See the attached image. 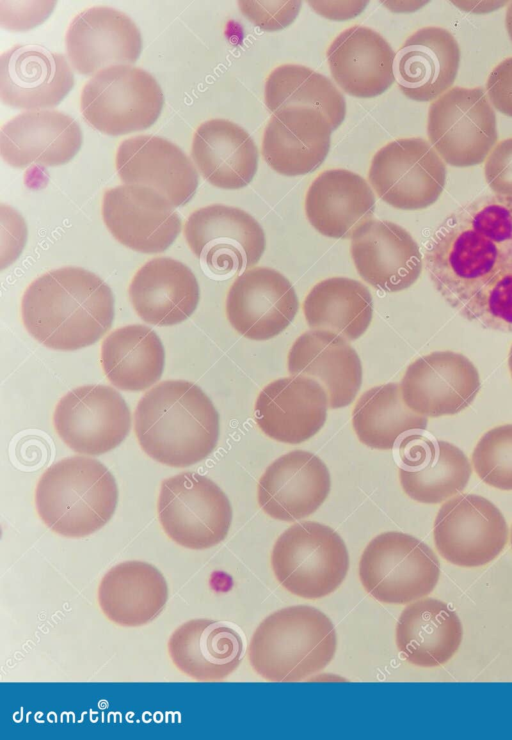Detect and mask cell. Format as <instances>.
Instances as JSON below:
<instances>
[{
	"label": "cell",
	"mask_w": 512,
	"mask_h": 740,
	"mask_svg": "<svg viewBox=\"0 0 512 740\" xmlns=\"http://www.w3.org/2000/svg\"><path fill=\"white\" fill-rule=\"evenodd\" d=\"M291 376H305L325 389L329 408L348 406L362 383V365L355 349L341 335L311 330L300 335L287 356Z\"/></svg>",
	"instance_id": "28"
},
{
	"label": "cell",
	"mask_w": 512,
	"mask_h": 740,
	"mask_svg": "<svg viewBox=\"0 0 512 740\" xmlns=\"http://www.w3.org/2000/svg\"><path fill=\"white\" fill-rule=\"evenodd\" d=\"M184 236L193 254L218 278H230L256 265L265 251L260 224L246 211L212 204L192 212Z\"/></svg>",
	"instance_id": "11"
},
{
	"label": "cell",
	"mask_w": 512,
	"mask_h": 740,
	"mask_svg": "<svg viewBox=\"0 0 512 740\" xmlns=\"http://www.w3.org/2000/svg\"><path fill=\"white\" fill-rule=\"evenodd\" d=\"M271 566L290 593L318 599L333 593L349 569L347 547L331 527L314 521L295 523L276 540Z\"/></svg>",
	"instance_id": "6"
},
{
	"label": "cell",
	"mask_w": 512,
	"mask_h": 740,
	"mask_svg": "<svg viewBox=\"0 0 512 740\" xmlns=\"http://www.w3.org/2000/svg\"><path fill=\"white\" fill-rule=\"evenodd\" d=\"M510 540H511V546H512V528H511Z\"/></svg>",
	"instance_id": "47"
},
{
	"label": "cell",
	"mask_w": 512,
	"mask_h": 740,
	"mask_svg": "<svg viewBox=\"0 0 512 740\" xmlns=\"http://www.w3.org/2000/svg\"><path fill=\"white\" fill-rule=\"evenodd\" d=\"M191 156L201 175L221 189L247 186L258 168L254 140L244 128L226 119H211L197 128Z\"/></svg>",
	"instance_id": "33"
},
{
	"label": "cell",
	"mask_w": 512,
	"mask_h": 740,
	"mask_svg": "<svg viewBox=\"0 0 512 740\" xmlns=\"http://www.w3.org/2000/svg\"><path fill=\"white\" fill-rule=\"evenodd\" d=\"M101 364L113 386L124 391H142L160 380L165 351L159 336L139 324L112 331L102 342Z\"/></svg>",
	"instance_id": "36"
},
{
	"label": "cell",
	"mask_w": 512,
	"mask_h": 740,
	"mask_svg": "<svg viewBox=\"0 0 512 740\" xmlns=\"http://www.w3.org/2000/svg\"><path fill=\"white\" fill-rule=\"evenodd\" d=\"M116 170L125 184L152 188L174 207L188 203L198 187V172L174 143L154 135H138L121 142Z\"/></svg>",
	"instance_id": "22"
},
{
	"label": "cell",
	"mask_w": 512,
	"mask_h": 740,
	"mask_svg": "<svg viewBox=\"0 0 512 740\" xmlns=\"http://www.w3.org/2000/svg\"><path fill=\"white\" fill-rule=\"evenodd\" d=\"M319 15L332 20L351 19L360 14L368 1H308Z\"/></svg>",
	"instance_id": "44"
},
{
	"label": "cell",
	"mask_w": 512,
	"mask_h": 740,
	"mask_svg": "<svg viewBox=\"0 0 512 740\" xmlns=\"http://www.w3.org/2000/svg\"><path fill=\"white\" fill-rule=\"evenodd\" d=\"M395 53L373 29L354 25L340 34L327 50L330 72L337 85L356 98H373L395 81Z\"/></svg>",
	"instance_id": "29"
},
{
	"label": "cell",
	"mask_w": 512,
	"mask_h": 740,
	"mask_svg": "<svg viewBox=\"0 0 512 740\" xmlns=\"http://www.w3.org/2000/svg\"><path fill=\"white\" fill-rule=\"evenodd\" d=\"M82 145V131L71 116L56 110H31L6 122L0 133L2 159L14 168L68 163Z\"/></svg>",
	"instance_id": "26"
},
{
	"label": "cell",
	"mask_w": 512,
	"mask_h": 740,
	"mask_svg": "<svg viewBox=\"0 0 512 740\" xmlns=\"http://www.w3.org/2000/svg\"><path fill=\"white\" fill-rule=\"evenodd\" d=\"M368 179L385 203L400 210H420L437 201L446 183L444 161L418 137L389 142L372 158Z\"/></svg>",
	"instance_id": "12"
},
{
	"label": "cell",
	"mask_w": 512,
	"mask_h": 740,
	"mask_svg": "<svg viewBox=\"0 0 512 740\" xmlns=\"http://www.w3.org/2000/svg\"><path fill=\"white\" fill-rule=\"evenodd\" d=\"M440 564L418 538L397 531L373 538L359 561L364 589L387 604H408L430 594L438 583Z\"/></svg>",
	"instance_id": "7"
},
{
	"label": "cell",
	"mask_w": 512,
	"mask_h": 740,
	"mask_svg": "<svg viewBox=\"0 0 512 740\" xmlns=\"http://www.w3.org/2000/svg\"><path fill=\"white\" fill-rule=\"evenodd\" d=\"M505 25H506L507 33L512 41V2L508 4L507 10H506Z\"/></svg>",
	"instance_id": "45"
},
{
	"label": "cell",
	"mask_w": 512,
	"mask_h": 740,
	"mask_svg": "<svg viewBox=\"0 0 512 740\" xmlns=\"http://www.w3.org/2000/svg\"><path fill=\"white\" fill-rule=\"evenodd\" d=\"M436 291L463 318L512 331V197H479L436 229L424 256Z\"/></svg>",
	"instance_id": "1"
},
{
	"label": "cell",
	"mask_w": 512,
	"mask_h": 740,
	"mask_svg": "<svg viewBox=\"0 0 512 740\" xmlns=\"http://www.w3.org/2000/svg\"><path fill=\"white\" fill-rule=\"evenodd\" d=\"M472 463L478 477L501 490H512V424L497 426L479 439Z\"/></svg>",
	"instance_id": "40"
},
{
	"label": "cell",
	"mask_w": 512,
	"mask_h": 740,
	"mask_svg": "<svg viewBox=\"0 0 512 740\" xmlns=\"http://www.w3.org/2000/svg\"><path fill=\"white\" fill-rule=\"evenodd\" d=\"M351 257L361 278L385 292H399L419 278L423 260L417 242L400 225L369 220L351 236Z\"/></svg>",
	"instance_id": "20"
},
{
	"label": "cell",
	"mask_w": 512,
	"mask_h": 740,
	"mask_svg": "<svg viewBox=\"0 0 512 740\" xmlns=\"http://www.w3.org/2000/svg\"><path fill=\"white\" fill-rule=\"evenodd\" d=\"M484 174L495 194L512 197V137L495 145L486 158Z\"/></svg>",
	"instance_id": "42"
},
{
	"label": "cell",
	"mask_w": 512,
	"mask_h": 740,
	"mask_svg": "<svg viewBox=\"0 0 512 740\" xmlns=\"http://www.w3.org/2000/svg\"><path fill=\"white\" fill-rule=\"evenodd\" d=\"M333 127L319 110L291 106L274 112L264 130L261 153L284 176L315 171L326 159Z\"/></svg>",
	"instance_id": "24"
},
{
	"label": "cell",
	"mask_w": 512,
	"mask_h": 740,
	"mask_svg": "<svg viewBox=\"0 0 512 740\" xmlns=\"http://www.w3.org/2000/svg\"><path fill=\"white\" fill-rule=\"evenodd\" d=\"M264 99L272 113L291 106L319 110L328 118L333 130L342 124L346 115L344 96L334 83L303 65L276 67L266 80Z\"/></svg>",
	"instance_id": "39"
},
{
	"label": "cell",
	"mask_w": 512,
	"mask_h": 740,
	"mask_svg": "<svg viewBox=\"0 0 512 740\" xmlns=\"http://www.w3.org/2000/svg\"><path fill=\"white\" fill-rule=\"evenodd\" d=\"M53 423L62 441L84 455H101L116 448L131 427L126 401L114 388L84 385L63 396L56 405Z\"/></svg>",
	"instance_id": "14"
},
{
	"label": "cell",
	"mask_w": 512,
	"mask_h": 740,
	"mask_svg": "<svg viewBox=\"0 0 512 740\" xmlns=\"http://www.w3.org/2000/svg\"><path fill=\"white\" fill-rule=\"evenodd\" d=\"M486 91L492 107L512 117V57L493 68L486 82Z\"/></svg>",
	"instance_id": "43"
},
{
	"label": "cell",
	"mask_w": 512,
	"mask_h": 740,
	"mask_svg": "<svg viewBox=\"0 0 512 740\" xmlns=\"http://www.w3.org/2000/svg\"><path fill=\"white\" fill-rule=\"evenodd\" d=\"M428 419L412 411L402 398L400 384L387 383L365 391L352 411L354 431L364 445L393 449L408 435L427 429Z\"/></svg>",
	"instance_id": "38"
},
{
	"label": "cell",
	"mask_w": 512,
	"mask_h": 740,
	"mask_svg": "<svg viewBox=\"0 0 512 740\" xmlns=\"http://www.w3.org/2000/svg\"><path fill=\"white\" fill-rule=\"evenodd\" d=\"M337 647L332 621L306 605L289 606L266 617L248 646L252 668L271 682H297L324 669Z\"/></svg>",
	"instance_id": "4"
},
{
	"label": "cell",
	"mask_w": 512,
	"mask_h": 740,
	"mask_svg": "<svg viewBox=\"0 0 512 740\" xmlns=\"http://www.w3.org/2000/svg\"><path fill=\"white\" fill-rule=\"evenodd\" d=\"M128 294L137 315L156 326L185 321L200 300L199 284L192 270L170 257L146 262L134 275Z\"/></svg>",
	"instance_id": "30"
},
{
	"label": "cell",
	"mask_w": 512,
	"mask_h": 740,
	"mask_svg": "<svg viewBox=\"0 0 512 740\" xmlns=\"http://www.w3.org/2000/svg\"><path fill=\"white\" fill-rule=\"evenodd\" d=\"M72 67L85 76L102 69L134 64L142 50L141 33L125 13L108 6H95L79 13L65 37Z\"/></svg>",
	"instance_id": "18"
},
{
	"label": "cell",
	"mask_w": 512,
	"mask_h": 740,
	"mask_svg": "<svg viewBox=\"0 0 512 740\" xmlns=\"http://www.w3.org/2000/svg\"><path fill=\"white\" fill-rule=\"evenodd\" d=\"M405 404L426 417L454 415L467 408L481 388L478 370L463 354L435 351L412 362L400 383Z\"/></svg>",
	"instance_id": "16"
},
{
	"label": "cell",
	"mask_w": 512,
	"mask_h": 740,
	"mask_svg": "<svg viewBox=\"0 0 512 740\" xmlns=\"http://www.w3.org/2000/svg\"><path fill=\"white\" fill-rule=\"evenodd\" d=\"M463 637L458 615L445 602L433 598L413 601L396 624V645L402 656L420 667H436L457 652Z\"/></svg>",
	"instance_id": "35"
},
{
	"label": "cell",
	"mask_w": 512,
	"mask_h": 740,
	"mask_svg": "<svg viewBox=\"0 0 512 740\" xmlns=\"http://www.w3.org/2000/svg\"><path fill=\"white\" fill-rule=\"evenodd\" d=\"M118 502L114 476L100 461L73 456L53 463L35 490L39 517L53 532L86 537L106 525Z\"/></svg>",
	"instance_id": "5"
},
{
	"label": "cell",
	"mask_w": 512,
	"mask_h": 740,
	"mask_svg": "<svg viewBox=\"0 0 512 740\" xmlns=\"http://www.w3.org/2000/svg\"><path fill=\"white\" fill-rule=\"evenodd\" d=\"M375 202L372 188L362 176L346 169H329L309 186L305 213L322 235L347 239L371 220Z\"/></svg>",
	"instance_id": "31"
},
{
	"label": "cell",
	"mask_w": 512,
	"mask_h": 740,
	"mask_svg": "<svg viewBox=\"0 0 512 740\" xmlns=\"http://www.w3.org/2000/svg\"><path fill=\"white\" fill-rule=\"evenodd\" d=\"M459 63L455 37L444 28L427 26L411 34L395 54L394 78L407 98L432 101L451 88Z\"/></svg>",
	"instance_id": "27"
},
{
	"label": "cell",
	"mask_w": 512,
	"mask_h": 740,
	"mask_svg": "<svg viewBox=\"0 0 512 740\" xmlns=\"http://www.w3.org/2000/svg\"><path fill=\"white\" fill-rule=\"evenodd\" d=\"M299 308L290 281L268 267L240 274L226 298V315L232 327L251 340H268L284 331Z\"/></svg>",
	"instance_id": "17"
},
{
	"label": "cell",
	"mask_w": 512,
	"mask_h": 740,
	"mask_svg": "<svg viewBox=\"0 0 512 740\" xmlns=\"http://www.w3.org/2000/svg\"><path fill=\"white\" fill-rule=\"evenodd\" d=\"M398 450L400 484L417 502L440 503L463 491L469 482V460L452 443L415 433L406 436Z\"/></svg>",
	"instance_id": "25"
},
{
	"label": "cell",
	"mask_w": 512,
	"mask_h": 740,
	"mask_svg": "<svg viewBox=\"0 0 512 740\" xmlns=\"http://www.w3.org/2000/svg\"><path fill=\"white\" fill-rule=\"evenodd\" d=\"M164 96L144 69L117 65L100 70L85 84L81 112L96 130L112 136L142 131L159 118Z\"/></svg>",
	"instance_id": "8"
},
{
	"label": "cell",
	"mask_w": 512,
	"mask_h": 740,
	"mask_svg": "<svg viewBox=\"0 0 512 740\" xmlns=\"http://www.w3.org/2000/svg\"><path fill=\"white\" fill-rule=\"evenodd\" d=\"M434 543L448 562L479 567L494 560L504 549L508 527L501 511L477 494H461L439 509L433 526Z\"/></svg>",
	"instance_id": "13"
},
{
	"label": "cell",
	"mask_w": 512,
	"mask_h": 740,
	"mask_svg": "<svg viewBox=\"0 0 512 740\" xmlns=\"http://www.w3.org/2000/svg\"><path fill=\"white\" fill-rule=\"evenodd\" d=\"M157 511L167 536L193 550L222 542L232 522L226 494L211 479L195 472H183L162 481Z\"/></svg>",
	"instance_id": "9"
},
{
	"label": "cell",
	"mask_w": 512,
	"mask_h": 740,
	"mask_svg": "<svg viewBox=\"0 0 512 740\" xmlns=\"http://www.w3.org/2000/svg\"><path fill=\"white\" fill-rule=\"evenodd\" d=\"M74 86L66 57L36 45H15L0 57V98L17 109L58 105Z\"/></svg>",
	"instance_id": "19"
},
{
	"label": "cell",
	"mask_w": 512,
	"mask_h": 740,
	"mask_svg": "<svg viewBox=\"0 0 512 740\" xmlns=\"http://www.w3.org/2000/svg\"><path fill=\"white\" fill-rule=\"evenodd\" d=\"M427 135L445 163H482L498 139L496 115L484 90L456 86L435 99L428 110Z\"/></svg>",
	"instance_id": "10"
},
{
	"label": "cell",
	"mask_w": 512,
	"mask_h": 740,
	"mask_svg": "<svg viewBox=\"0 0 512 740\" xmlns=\"http://www.w3.org/2000/svg\"><path fill=\"white\" fill-rule=\"evenodd\" d=\"M103 221L112 236L141 253L164 252L182 227L174 205L158 191L124 184L108 189L102 201Z\"/></svg>",
	"instance_id": "15"
},
{
	"label": "cell",
	"mask_w": 512,
	"mask_h": 740,
	"mask_svg": "<svg viewBox=\"0 0 512 740\" xmlns=\"http://www.w3.org/2000/svg\"><path fill=\"white\" fill-rule=\"evenodd\" d=\"M306 322L313 330L337 333L349 341L361 337L373 314V299L360 281L332 277L317 283L303 302Z\"/></svg>",
	"instance_id": "37"
},
{
	"label": "cell",
	"mask_w": 512,
	"mask_h": 740,
	"mask_svg": "<svg viewBox=\"0 0 512 740\" xmlns=\"http://www.w3.org/2000/svg\"><path fill=\"white\" fill-rule=\"evenodd\" d=\"M134 431L148 456L161 464L183 468L202 461L215 449L219 414L198 385L165 380L139 400Z\"/></svg>",
	"instance_id": "3"
},
{
	"label": "cell",
	"mask_w": 512,
	"mask_h": 740,
	"mask_svg": "<svg viewBox=\"0 0 512 740\" xmlns=\"http://www.w3.org/2000/svg\"><path fill=\"white\" fill-rule=\"evenodd\" d=\"M508 366H509V370H510L511 377H512V345H511L509 355H508Z\"/></svg>",
	"instance_id": "46"
},
{
	"label": "cell",
	"mask_w": 512,
	"mask_h": 740,
	"mask_svg": "<svg viewBox=\"0 0 512 740\" xmlns=\"http://www.w3.org/2000/svg\"><path fill=\"white\" fill-rule=\"evenodd\" d=\"M168 601L163 574L143 561H125L112 567L98 587V603L104 615L124 627H137L154 620Z\"/></svg>",
	"instance_id": "34"
},
{
	"label": "cell",
	"mask_w": 512,
	"mask_h": 740,
	"mask_svg": "<svg viewBox=\"0 0 512 740\" xmlns=\"http://www.w3.org/2000/svg\"><path fill=\"white\" fill-rule=\"evenodd\" d=\"M328 396L323 386L305 376L279 378L266 385L255 403V420L271 439L299 444L325 424Z\"/></svg>",
	"instance_id": "23"
},
{
	"label": "cell",
	"mask_w": 512,
	"mask_h": 740,
	"mask_svg": "<svg viewBox=\"0 0 512 740\" xmlns=\"http://www.w3.org/2000/svg\"><path fill=\"white\" fill-rule=\"evenodd\" d=\"M21 316L42 345L73 351L97 342L112 326L114 297L96 274L80 267L51 270L25 290Z\"/></svg>",
	"instance_id": "2"
},
{
	"label": "cell",
	"mask_w": 512,
	"mask_h": 740,
	"mask_svg": "<svg viewBox=\"0 0 512 740\" xmlns=\"http://www.w3.org/2000/svg\"><path fill=\"white\" fill-rule=\"evenodd\" d=\"M168 653L177 669L200 682L222 681L241 662L243 642L233 628L212 619H192L168 640Z\"/></svg>",
	"instance_id": "32"
},
{
	"label": "cell",
	"mask_w": 512,
	"mask_h": 740,
	"mask_svg": "<svg viewBox=\"0 0 512 740\" xmlns=\"http://www.w3.org/2000/svg\"><path fill=\"white\" fill-rule=\"evenodd\" d=\"M331 488L325 463L305 450L288 452L272 462L259 479L261 509L280 521H296L313 514Z\"/></svg>",
	"instance_id": "21"
},
{
	"label": "cell",
	"mask_w": 512,
	"mask_h": 740,
	"mask_svg": "<svg viewBox=\"0 0 512 740\" xmlns=\"http://www.w3.org/2000/svg\"><path fill=\"white\" fill-rule=\"evenodd\" d=\"M301 1H238L241 13L264 31L286 28L300 12Z\"/></svg>",
	"instance_id": "41"
}]
</instances>
